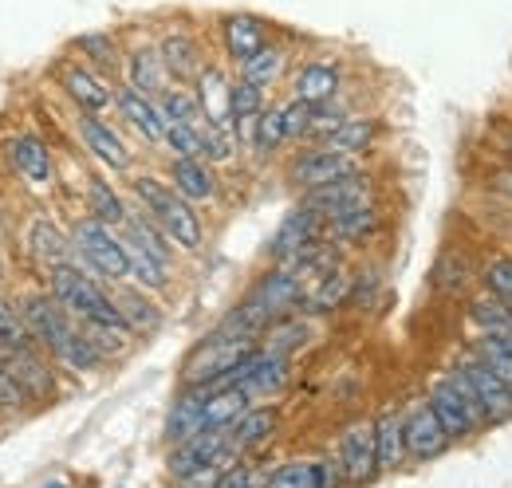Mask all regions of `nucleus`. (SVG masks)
Instances as JSON below:
<instances>
[{
	"label": "nucleus",
	"mask_w": 512,
	"mask_h": 488,
	"mask_svg": "<svg viewBox=\"0 0 512 488\" xmlns=\"http://www.w3.org/2000/svg\"><path fill=\"white\" fill-rule=\"evenodd\" d=\"M20 315H24L28 331H32V339H36L40 347H48L64 366L79 370V374L103 366V355L91 347L83 323L75 327V315H67L56 296H52V300H48V296H28L24 307H20Z\"/></svg>",
	"instance_id": "nucleus-1"
},
{
	"label": "nucleus",
	"mask_w": 512,
	"mask_h": 488,
	"mask_svg": "<svg viewBox=\"0 0 512 488\" xmlns=\"http://www.w3.org/2000/svg\"><path fill=\"white\" fill-rule=\"evenodd\" d=\"M134 197L142 205L146 217L158 221V229L178 244V248H201V217L193 209L190 197H182L174 185L158 182V178H134Z\"/></svg>",
	"instance_id": "nucleus-2"
},
{
	"label": "nucleus",
	"mask_w": 512,
	"mask_h": 488,
	"mask_svg": "<svg viewBox=\"0 0 512 488\" xmlns=\"http://www.w3.org/2000/svg\"><path fill=\"white\" fill-rule=\"evenodd\" d=\"M52 296L60 300L67 315H75L79 323H103V327H127L123 311L115 304V296H107L87 272H79L75 264L52 268Z\"/></svg>",
	"instance_id": "nucleus-3"
},
{
	"label": "nucleus",
	"mask_w": 512,
	"mask_h": 488,
	"mask_svg": "<svg viewBox=\"0 0 512 488\" xmlns=\"http://www.w3.org/2000/svg\"><path fill=\"white\" fill-rule=\"evenodd\" d=\"M426 402H430V410L438 414V422L446 426V433L453 441H465V437H473V433L493 426V422L485 418L477 394L469 390V382H465L457 370H446V374H438V378L430 382Z\"/></svg>",
	"instance_id": "nucleus-4"
},
{
	"label": "nucleus",
	"mask_w": 512,
	"mask_h": 488,
	"mask_svg": "<svg viewBox=\"0 0 512 488\" xmlns=\"http://www.w3.org/2000/svg\"><path fill=\"white\" fill-rule=\"evenodd\" d=\"M249 355H256V343L213 327V335H205L190 351V359L182 366V382L186 386H221Z\"/></svg>",
	"instance_id": "nucleus-5"
},
{
	"label": "nucleus",
	"mask_w": 512,
	"mask_h": 488,
	"mask_svg": "<svg viewBox=\"0 0 512 488\" xmlns=\"http://www.w3.org/2000/svg\"><path fill=\"white\" fill-rule=\"evenodd\" d=\"M75 252L107 280H127L130 276V256H127V244L123 237H115L111 225L87 217L75 225Z\"/></svg>",
	"instance_id": "nucleus-6"
},
{
	"label": "nucleus",
	"mask_w": 512,
	"mask_h": 488,
	"mask_svg": "<svg viewBox=\"0 0 512 488\" xmlns=\"http://www.w3.org/2000/svg\"><path fill=\"white\" fill-rule=\"evenodd\" d=\"M453 370L469 382V390L477 394V402H481V410H485V418L493 422V426H505L512 422V386L493 370V366H485L469 347L453 359Z\"/></svg>",
	"instance_id": "nucleus-7"
},
{
	"label": "nucleus",
	"mask_w": 512,
	"mask_h": 488,
	"mask_svg": "<svg viewBox=\"0 0 512 488\" xmlns=\"http://www.w3.org/2000/svg\"><path fill=\"white\" fill-rule=\"evenodd\" d=\"M351 174H359V158L343 154V150H331V146H320V142H312V150L296 154V162L288 166V182L296 189H304V193L339 182V178H351Z\"/></svg>",
	"instance_id": "nucleus-8"
},
{
	"label": "nucleus",
	"mask_w": 512,
	"mask_h": 488,
	"mask_svg": "<svg viewBox=\"0 0 512 488\" xmlns=\"http://www.w3.org/2000/svg\"><path fill=\"white\" fill-rule=\"evenodd\" d=\"M367 205H375V182L363 170L351 174V178H339V182L304 193V209L320 213L323 221H335V217L355 213V209H367Z\"/></svg>",
	"instance_id": "nucleus-9"
},
{
	"label": "nucleus",
	"mask_w": 512,
	"mask_h": 488,
	"mask_svg": "<svg viewBox=\"0 0 512 488\" xmlns=\"http://www.w3.org/2000/svg\"><path fill=\"white\" fill-rule=\"evenodd\" d=\"M339 473L347 485H367L379 477V441L375 422H355L339 437Z\"/></svg>",
	"instance_id": "nucleus-10"
},
{
	"label": "nucleus",
	"mask_w": 512,
	"mask_h": 488,
	"mask_svg": "<svg viewBox=\"0 0 512 488\" xmlns=\"http://www.w3.org/2000/svg\"><path fill=\"white\" fill-rule=\"evenodd\" d=\"M402 422H406V453H410V461H434L453 445V437L438 422V414L430 410V402L410 406L402 414Z\"/></svg>",
	"instance_id": "nucleus-11"
},
{
	"label": "nucleus",
	"mask_w": 512,
	"mask_h": 488,
	"mask_svg": "<svg viewBox=\"0 0 512 488\" xmlns=\"http://www.w3.org/2000/svg\"><path fill=\"white\" fill-rule=\"evenodd\" d=\"M245 300H253L268 319H284V315H292L296 307L304 304V284H300L284 264H276L272 272H264V276L256 280L253 292H249Z\"/></svg>",
	"instance_id": "nucleus-12"
},
{
	"label": "nucleus",
	"mask_w": 512,
	"mask_h": 488,
	"mask_svg": "<svg viewBox=\"0 0 512 488\" xmlns=\"http://www.w3.org/2000/svg\"><path fill=\"white\" fill-rule=\"evenodd\" d=\"M327 237V221H323L320 213H312V209H296V213H288L284 221H280V229L272 233V241H268V256L276 260V264H284V260H292L296 252H304L308 244H316Z\"/></svg>",
	"instance_id": "nucleus-13"
},
{
	"label": "nucleus",
	"mask_w": 512,
	"mask_h": 488,
	"mask_svg": "<svg viewBox=\"0 0 512 488\" xmlns=\"http://www.w3.org/2000/svg\"><path fill=\"white\" fill-rule=\"evenodd\" d=\"M217 28H221V44L233 63L253 60L260 48H268V24L253 12H229V16H221Z\"/></svg>",
	"instance_id": "nucleus-14"
},
{
	"label": "nucleus",
	"mask_w": 512,
	"mask_h": 488,
	"mask_svg": "<svg viewBox=\"0 0 512 488\" xmlns=\"http://www.w3.org/2000/svg\"><path fill=\"white\" fill-rule=\"evenodd\" d=\"M60 83H64V91L71 95V103L79 111H87V115H103L107 107H115V91L91 67H83V63H64L60 67Z\"/></svg>",
	"instance_id": "nucleus-15"
},
{
	"label": "nucleus",
	"mask_w": 512,
	"mask_h": 488,
	"mask_svg": "<svg viewBox=\"0 0 512 488\" xmlns=\"http://www.w3.org/2000/svg\"><path fill=\"white\" fill-rule=\"evenodd\" d=\"M213 386H186L174 406H170V418H166V441L170 445H182L197 433H205V398H209Z\"/></svg>",
	"instance_id": "nucleus-16"
},
{
	"label": "nucleus",
	"mask_w": 512,
	"mask_h": 488,
	"mask_svg": "<svg viewBox=\"0 0 512 488\" xmlns=\"http://www.w3.org/2000/svg\"><path fill=\"white\" fill-rule=\"evenodd\" d=\"M339 485H343V473L331 461H288V465H276L264 477V488H339Z\"/></svg>",
	"instance_id": "nucleus-17"
},
{
	"label": "nucleus",
	"mask_w": 512,
	"mask_h": 488,
	"mask_svg": "<svg viewBox=\"0 0 512 488\" xmlns=\"http://www.w3.org/2000/svg\"><path fill=\"white\" fill-rule=\"evenodd\" d=\"M158 52H162V63H166V71H170L174 83H197V75L209 67L201 44L193 40L190 32H166L158 40Z\"/></svg>",
	"instance_id": "nucleus-18"
},
{
	"label": "nucleus",
	"mask_w": 512,
	"mask_h": 488,
	"mask_svg": "<svg viewBox=\"0 0 512 488\" xmlns=\"http://www.w3.org/2000/svg\"><path fill=\"white\" fill-rule=\"evenodd\" d=\"M193 95H197V103H201L205 119L213 122V126L233 130V83L225 79V71H221V67H213V63H209V67L197 75Z\"/></svg>",
	"instance_id": "nucleus-19"
},
{
	"label": "nucleus",
	"mask_w": 512,
	"mask_h": 488,
	"mask_svg": "<svg viewBox=\"0 0 512 488\" xmlns=\"http://www.w3.org/2000/svg\"><path fill=\"white\" fill-rule=\"evenodd\" d=\"M75 126H79V138H83V146L107 166V170H127L130 166V154L127 146H123V138L107 126V122L99 119V115H87V111H79V119H75Z\"/></svg>",
	"instance_id": "nucleus-20"
},
{
	"label": "nucleus",
	"mask_w": 512,
	"mask_h": 488,
	"mask_svg": "<svg viewBox=\"0 0 512 488\" xmlns=\"http://www.w3.org/2000/svg\"><path fill=\"white\" fill-rule=\"evenodd\" d=\"M339 83H343L339 63H335V60H312V63H304V67L296 71L292 99L320 107V103H331V99L339 95Z\"/></svg>",
	"instance_id": "nucleus-21"
},
{
	"label": "nucleus",
	"mask_w": 512,
	"mask_h": 488,
	"mask_svg": "<svg viewBox=\"0 0 512 488\" xmlns=\"http://www.w3.org/2000/svg\"><path fill=\"white\" fill-rule=\"evenodd\" d=\"M115 107H119V115H123L146 142H162V138H166V119H162V111H158V99L134 91L127 83V87L115 91Z\"/></svg>",
	"instance_id": "nucleus-22"
},
{
	"label": "nucleus",
	"mask_w": 512,
	"mask_h": 488,
	"mask_svg": "<svg viewBox=\"0 0 512 488\" xmlns=\"http://www.w3.org/2000/svg\"><path fill=\"white\" fill-rule=\"evenodd\" d=\"M123 71H127L130 87L142 91V95H150V99H158V95L174 83L158 48H134V52L127 56V63H123Z\"/></svg>",
	"instance_id": "nucleus-23"
},
{
	"label": "nucleus",
	"mask_w": 512,
	"mask_h": 488,
	"mask_svg": "<svg viewBox=\"0 0 512 488\" xmlns=\"http://www.w3.org/2000/svg\"><path fill=\"white\" fill-rule=\"evenodd\" d=\"M375 441H379V473H394L402 461H410L402 410H394V406L379 410V418H375Z\"/></svg>",
	"instance_id": "nucleus-24"
},
{
	"label": "nucleus",
	"mask_w": 512,
	"mask_h": 488,
	"mask_svg": "<svg viewBox=\"0 0 512 488\" xmlns=\"http://www.w3.org/2000/svg\"><path fill=\"white\" fill-rule=\"evenodd\" d=\"M469 323H473L477 335L512 343V307L505 300H497L493 292H485V288L477 296H469Z\"/></svg>",
	"instance_id": "nucleus-25"
},
{
	"label": "nucleus",
	"mask_w": 512,
	"mask_h": 488,
	"mask_svg": "<svg viewBox=\"0 0 512 488\" xmlns=\"http://www.w3.org/2000/svg\"><path fill=\"white\" fill-rule=\"evenodd\" d=\"M253 410V398L241 386H213L205 398V429H233Z\"/></svg>",
	"instance_id": "nucleus-26"
},
{
	"label": "nucleus",
	"mask_w": 512,
	"mask_h": 488,
	"mask_svg": "<svg viewBox=\"0 0 512 488\" xmlns=\"http://www.w3.org/2000/svg\"><path fill=\"white\" fill-rule=\"evenodd\" d=\"M12 166L28 178L32 185H48L52 182V154H48V146L40 142V138H32V134H20L16 142H12Z\"/></svg>",
	"instance_id": "nucleus-27"
},
{
	"label": "nucleus",
	"mask_w": 512,
	"mask_h": 488,
	"mask_svg": "<svg viewBox=\"0 0 512 488\" xmlns=\"http://www.w3.org/2000/svg\"><path fill=\"white\" fill-rule=\"evenodd\" d=\"M170 185L190 201H209L217 193V182H213V174L201 158H174L170 162Z\"/></svg>",
	"instance_id": "nucleus-28"
},
{
	"label": "nucleus",
	"mask_w": 512,
	"mask_h": 488,
	"mask_svg": "<svg viewBox=\"0 0 512 488\" xmlns=\"http://www.w3.org/2000/svg\"><path fill=\"white\" fill-rule=\"evenodd\" d=\"M123 241L138 244L142 252H150L154 260H162L166 268H170V260H174V252H170V237L158 229V221L154 217H146V213H127V221H123Z\"/></svg>",
	"instance_id": "nucleus-29"
},
{
	"label": "nucleus",
	"mask_w": 512,
	"mask_h": 488,
	"mask_svg": "<svg viewBox=\"0 0 512 488\" xmlns=\"http://www.w3.org/2000/svg\"><path fill=\"white\" fill-rule=\"evenodd\" d=\"M264 111H268V107H264V87L237 79V83H233V130H237V138L253 142V130Z\"/></svg>",
	"instance_id": "nucleus-30"
},
{
	"label": "nucleus",
	"mask_w": 512,
	"mask_h": 488,
	"mask_svg": "<svg viewBox=\"0 0 512 488\" xmlns=\"http://www.w3.org/2000/svg\"><path fill=\"white\" fill-rule=\"evenodd\" d=\"M8 370H12L16 382L28 390V398H48V394L56 390L52 370L36 355V347H32V351H20V355H8Z\"/></svg>",
	"instance_id": "nucleus-31"
},
{
	"label": "nucleus",
	"mask_w": 512,
	"mask_h": 488,
	"mask_svg": "<svg viewBox=\"0 0 512 488\" xmlns=\"http://www.w3.org/2000/svg\"><path fill=\"white\" fill-rule=\"evenodd\" d=\"M379 134V122L375 119H343L320 146H331V150H343V154H363Z\"/></svg>",
	"instance_id": "nucleus-32"
},
{
	"label": "nucleus",
	"mask_w": 512,
	"mask_h": 488,
	"mask_svg": "<svg viewBox=\"0 0 512 488\" xmlns=\"http://www.w3.org/2000/svg\"><path fill=\"white\" fill-rule=\"evenodd\" d=\"M351 296V276L343 272V268H331L323 280H316L312 288H308V296H304V311H335V307L343 304Z\"/></svg>",
	"instance_id": "nucleus-33"
},
{
	"label": "nucleus",
	"mask_w": 512,
	"mask_h": 488,
	"mask_svg": "<svg viewBox=\"0 0 512 488\" xmlns=\"http://www.w3.org/2000/svg\"><path fill=\"white\" fill-rule=\"evenodd\" d=\"M32 252H36L48 268H60V264H67V256H71V241L56 229V221L36 217V221H32Z\"/></svg>",
	"instance_id": "nucleus-34"
},
{
	"label": "nucleus",
	"mask_w": 512,
	"mask_h": 488,
	"mask_svg": "<svg viewBox=\"0 0 512 488\" xmlns=\"http://www.w3.org/2000/svg\"><path fill=\"white\" fill-rule=\"evenodd\" d=\"M272 429H276V410H268V406H253L237 426L229 429V437H233L237 453H245V449H256L260 441H268V437H272Z\"/></svg>",
	"instance_id": "nucleus-35"
},
{
	"label": "nucleus",
	"mask_w": 512,
	"mask_h": 488,
	"mask_svg": "<svg viewBox=\"0 0 512 488\" xmlns=\"http://www.w3.org/2000/svg\"><path fill=\"white\" fill-rule=\"evenodd\" d=\"M87 201H91V217L95 221H103V225H119L123 229V221H127V201L111 189V185L103 182V178H91V185H87Z\"/></svg>",
	"instance_id": "nucleus-36"
},
{
	"label": "nucleus",
	"mask_w": 512,
	"mask_h": 488,
	"mask_svg": "<svg viewBox=\"0 0 512 488\" xmlns=\"http://www.w3.org/2000/svg\"><path fill=\"white\" fill-rule=\"evenodd\" d=\"M32 347H40V343L32 339V331H28L24 315H20V311H12V304L0 296V351L20 355V351H32Z\"/></svg>",
	"instance_id": "nucleus-37"
},
{
	"label": "nucleus",
	"mask_w": 512,
	"mask_h": 488,
	"mask_svg": "<svg viewBox=\"0 0 512 488\" xmlns=\"http://www.w3.org/2000/svg\"><path fill=\"white\" fill-rule=\"evenodd\" d=\"M375 229H379V209H375V205L327 221V237H331V241H363V237H371Z\"/></svg>",
	"instance_id": "nucleus-38"
},
{
	"label": "nucleus",
	"mask_w": 512,
	"mask_h": 488,
	"mask_svg": "<svg viewBox=\"0 0 512 488\" xmlns=\"http://www.w3.org/2000/svg\"><path fill=\"white\" fill-rule=\"evenodd\" d=\"M284 63H288V56H284V48H260L253 60L241 63V79L245 83H256V87H272L276 79H280V71H284Z\"/></svg>",
	"instance_id": "nucleus-39"
},
{
	"label": "nucleus",
	"mask_w": 512,
	"mask_h": 488,
	"mask_svg": "<svg viewBox=\"0 0 512 488\" xmlns=\"http://www.w3.org/2000/svg\"><path fill=\"white\" fill-rule=\"evenodd\" d=\"M115 304H119V311H123L127 331L146 335V331H154V327L162 323V311L150 304L146 296H138V292H123V296H115Z\"/></svg>",
	"instance_id": "nucleus-40"
},
{
	"label": "nucleus",
	"mask_w": 512,
	"mask_h": 488,
	"mask_svg": "<svg viewBox=\"0 0 512 488\" xmlns=\"http://www.w3.org/2000/svg\"><path fill=\"white\" fill-rule=\"evenodd\" d=\"M469 284H473V276H469L465 260H461L457 252H442V260H438V268H434V288H438L442 296H465Z\"/></svg>",
	"instance_id": "nucleus-41"
},
{
	"label": "nucleus",
	"mask_w": 512,
	"mask_h": 488,
	"mask_svg": "<svg viewBox=\"0 0 512 488\" xmlns=\"http://www.w3.org/2000/svg\"><path fill=\"white\" fill-rule=\"evenodd\" d=\"M469 351H473L485 366H493V370L512 386V343H505V339H489V335H473Z\"/></svg>",
	"instance_id": "nucleus-42"
},
{
	"label": "nucleus",
	"mask_w": 512,
	"mask_h": 488,
	"mask_svg": "<svg viewBox=\"0 0 512 488\" xmlns=\"http://www.w3.org/2000/svg\"><path fill=\"white\" fill-rule=\"evenodd\" d=\"M75 52H83L87 63H99V67H119V44H115V36L111 32H83L79 40H75Z\"/></svg>",
	"instance_id": "nucleus-43"
},
{
	"label": "nucleus",
	"mask_w": 512,
	"mask_h": 488,
	"mask_svg": "<svg viewBox=\"0 0 512 488\" xmlns=\"http://www.w3.org/2000/svg\"><path fill=\"white\" fill-rule=\"evenodd\" d=\"M174 158H201L205 162V138L197 126H186V122H166V138H162Z\"/></svg>",
	"instance_id": "nucleus-44"
},
{
	"label": "nucleus",
	"mask_w": 512,
	"mask_h": 488,
	"mask_svg": "<svg viewBox=\"0 0 512 488\" xmlns=\"http://www.w3.org/2000/svg\"><path fill=\"white\" fill-rule=\"evenodd\" d=\"M481 288L493 292L497 300H505L512 307V256H493L481 268Z\"/></svg>",
	"instance_id": "nucleus-45"
},
{
	"label": "nucleus",
	"mask_w": 512,
	"mask_h": 488,
	"mask_svg": "<svg viewBox=\"0 0 512 488\" xmlns=\"http://www.w3.org/2000/svg\"><path fill=\"white\" fill-rule=\"evenodd\" d=\"M284 142H288L284 115H280V107H272V111H264V115H260V122H256L253 150H256V154H268V150H276V146H284Z\"/></svg>",
	"instance_id": "nucleus-46"
},
{
	"label": "nucleus",
	"mask_w": 512,
	"mask_h": 488,
	"mask_svg": "<svg viewBox=\"0 0 512 488\" xmlns=\"http://www.w3.org/2000/svg\"><path fill=\"white\" fill-rule=\"evenodd\" d=\"M83 331H87V339H91V347L103 355V359H111V355H123V347H127V327H103V323H83Z\"/></svg>",
	"instance_id": "nucleus-47"
},
{
	"label": "nucleus",
	"mask_w": 512,
	"mask_h": 488,
	"mask_svg": "<svg viewBox=\"0 0 512 488\" xmlns=\"http://www.w3.org/2000/svg\"><path fill=\"white\" fill-rule=\"evenodd\" d=\"M280 115H284L288 142H292V138H304V142H308V130H312V103L292 99V103H284V107H280Z\"/></svg>",
	"instance_id": "nucleus-48"
},
{
	"label": "nucleus",
	"mask_w": 512,
	"mask_h": 488,
	"mask_svg": "<svg viewBox=\"0 0 512 488\" xmlns=\"http://www.w3.org/2000/svg\"><path fill=\"white\" fill-rule=\"evenodd\" d=\"M217 488H264V477L256 473V465H249V461H241V457H237V461L221 473Z\"/></svg>",
	"instance_id": "nucleus-49"
},
{
	"label": "nucleus",
	"mask_w": 512,
	"mask_h": 488,
	"mask_svg": "<svg viewBox=\"0 0 512 488\" xmlns=\"http://www.w3.org/2000/svg\"><path fill=\"white\" fill-rule=\"evenodd\" d=\"M221 473H225L221 465H205V469H197V473H190V477H182L178 488H217Z\"/></svg>",
	"instance_id": "nucleus-50"
},
{
	"label": "nucleus",
	"mask_w": 512,
	"mask_h": 488,
	"mask_svg": "<svg viewBox=\"0 0 512 488\" xmlns=\"http://www.w3.org/2000/svg\"><path fill=\"white\" fill-rule=\"evenodd\" d=\"M493 185H497L501 197H509L512 201V162L509 166H501V170H493Z\"/></svg>",
	"instance_id": "nucleus-51"
},
{
	"label": "nucleus",
	"mask_w": 512,
	"mask_h": 488,
	"mask_svg": "<svg viewBox=\"0 0 512 488\" xmlns=\"http://www.w3.org/2000/svg\"><path fill=\"white\" fill-rule=\"evenodd\" d=\"M48 488H64V485H48Z\"/></svg>",
	"instance_id": "nucleus-52"
},
{
	"label": "nucleus",
	"mask_w": 512,
	"mask_h": 488,
	"mask_svg": "<svg viewBox=\"0 0 512 488\" xmlns=\"http://www.w3.org/2000/svg\"><path fill=\"white\" fill-rule=\"evenodd\" d=\"M0 272H4V264H0Z\"/></svg>",
	"instance_id": "nucleus-53"
},
{
	"label": "nucleus",
	"mask_w": 512,
	"mask_h": 488,
	"mask_svg": "<svg viewBox=\"0 0 512 488\" xmlns=\"http://www.w3.org/2000/svg\"><path fill=\"white\" fill-rule=\"evenodd\" d=\"M0 370H4V366H0Z\"/></svg>",
	"instance_id": "nucleus-54"
}]
</instances>
